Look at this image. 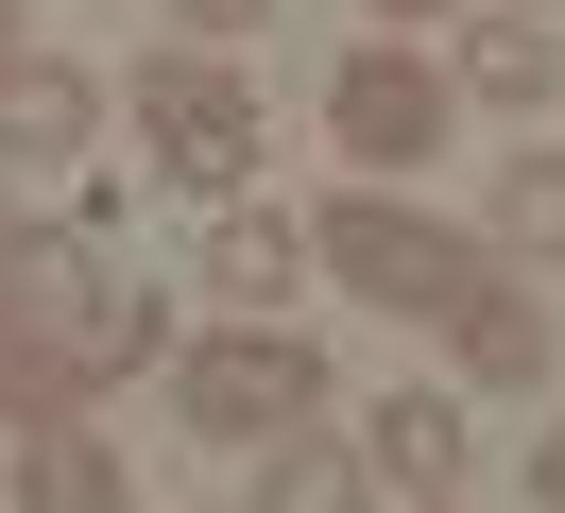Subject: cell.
I'll list each match as a JSON object with an SVG mask.
<instances>
[{"instance_id":"obj_1","label":"cell","mask_w":565,"mask_h":513,"mask_svg":"<svg viewBox=\"0 0 565 513\" xmlns=\"http://www.w3.org/2000/svg\"><path fill=\"white\" fill-rule=\"evenodd\" d=\"M0 308H18V342H35L86 410H104L120 376L172 360V291H138L104 223H18V239H0Z\"/></svg>"},{"instance_id":"obj_2","label":"cell","mask_w":565,"mask_h":513,"mask_svg":"<svg viewBox=\"0 0 565 513\" xmlns=\"http://www.w3.org/2000/svg\"><path fill=\"white\" fill-rule=\"evenodd\" d=\"M309 274H343L360 308H412V325H446V308H462V291H480V274H497V239H462V223H428V205H394L377 171H360V189H343V205H326V223H309Z\"/></svg>"},{"instance_id":"obj_3","label":"cell","mask_w":565,"mask_h":513,"mask_svg":"<svg viewBox=\"0 0 565 513\" xmlns=\"http://www.w3.org/2000/svg\"><path fill=\"white\" fill-rule=\"evenodd\" d=\"M138 137H154V171H172V189H206V205H241L257 189V154H275V120H257V86L223 52H138Z\"/></svg>"},{"instance_id":"obj_4","label":"cell","mask_w":565,"mask_h":513,"mask_svg":"<svg viewBox=\"0 0 565 513\" xmlns=\"http://www.w3.org/2000/svg\"><path fill=\"white\" fill-rule=\"evenodd\" d=\"M172 410H189L206 445H291V428L326 410V342H309V325H223V342L172 360Z\"/></svg>"},{"instance_id":"obj_5","label":"cell","mask_w":565,"mask_h":513,"mask_svg":"<svg viewBox=\"0 0 565 513\" xmlns=\"http://www.w3.org/2000/svg\"><path fill=\"white\" fill-rule=\"evenodd\" d=\"M446 120H462V86L412 52V34H377V52H343V68H326V137H343V154L377 171V189L446 154Z\"/></svg>"},{"instance_id":"obj_6","label":"cell","mask_w":565,"mask_h":513,"mask_svg":"<svg viewBox=\"0 0 565 513\" xmlns=\"http://www.w3.org/2000/svg\"><path fill=\"white\" fill-rule=\"evenodd\" d=\"M86 137H104V68H70V52L0 68V171H52V154H86Z\"/></svg>"},{"instance_id":"obj_7","label":"cell","mask_w":565,"mask_h":513,"mask_svg":"<svg viewBox=\"0 0 565 513\" xmlns=\"http://www.w3.org/2000/svg\"><path fill=\"white\" fill-rule=\"evenodd\" d=\"M446 342H462V376H480V394H548V360H565V325L514 291V274H480V291L446 308Z\"/></svg>"},{"instance_id":"obj_8","label":"cell","mask_w":565,"mask_h":513,"mask_svg":"<svg viewBox=\"0 0 565 513\" xmlns=\"http://www.w3.org/2000/svg\"><path fill=\"white\" fill-rule=\"evenodd\" d=\"M446 86H462V103H497V120H548V103H565V18H531V0H514V18H480Z\"/></svg>"},{"instance_id":"obj_9","label":"cell","mask_w":565,"mask_h":513,"mask_svg":"<svg viewBox=\"0 0 565 513\" xmlns=\"http://www.w3.org/2000/svg\"><path fill=\"white\" fill-rule=\"evenodd\" d=\"M206 291L241 308V325H275V291H309V223H275V205H223V223H206Z\"/></svg>"},{"instance_id":"obj_10","label":"cell","mask_w":565,"mask_h":513,"mask_svg":"<svg viewBox=\"0 0 565 513\" xmlns=\"http://www.w3.org/2000/svg\"><path fill=\"white\" fill-rule=\"evenodd\" d=\"M18 513H138V479H120V445L86 428V410H52V428L18 445Z\"/></svg>"},{"instance_id":"obj_11","label":"cell","mask_w":565,"mask_h":513,"mask_svg":"<svg viewBox=\"0 0 565 513\" xmlns=\"http://www.w3.org/2000/svg\"><path fill=\"white\" fill-rule=\"evenodd\" d=\"M360 462H377L394 496H446V479H462V410H446V394H377V428H360Z\"/></svg>"},{"instance_id":"obj_12","label":"cell","mask_w":565,"mask_h":513,"mask_svg":"<svg viewBox=\"0 0 565 513\" xmlns=\"http://www.w3.org/2000/svg\"><path fill=\"white\" fill-rule=\"evenodd\" d=\"M257 513H377V462H360V445H257Z\"/></svg>"},{"instance_id":"obj_13","label":"cell","mask_w":565,"mask_h":513,"mask_svg":"<svg viewBox=\"0 0 565 513\" xmlns=\"http://www.w3.org/2000/svg\"><path fill=\"white\" fill-rule=\"evenodd\" d=\"M497 257H565V154H548V120H531V154L497 171Z\"/></svg>"},{"instance_id":"obj_14","label":"cell","mask_w":565,"mask_h":513,"mask_svg":"<svg viewBox=\"0 0 565 513\" xmlns=\"http://www.w3.org/2000/svg\"><path fill=\"white\" fill-rule=\"evenodd\" d=\"M154 18H189V52H241V34L275 18V0H154Z\"/></svg>"},{"instance_id":"obj_15","label":"cell","mask_w":565,"mask_h":513,"mask_svg":"<svg viewBox=\"0 0 565 513\" xmlns=\"http://www.w3.org/2000/svg\"><path fill=\"white\" fill-rule=\"evenodd\" d=\"M531 513H565V428H548V445H531Z\"/></svg>"},{"instance_id":"obj_16","label":"cell","mask_w":565,"mask_h":513,"mask_svg":"<svg viewBox=\"0 0 565 513\" xmlns=\"http://www.w3.org/2000/svg\"><path fill=\"white\" fill-rule=\"evenodd\" d=\"M360 18H446V0H360Z\"/></svg>"},{"instance_id":"obj_17","label":"cell","mask_w":565,"mask_h":513,"mask_svg":"<svg viewBox=\"0 0 565 513\" xmlns=\"http://www.w3.org/2000/svg\"><path fill=\"white\" fill-rule=\"evenodd\" d=\"M0 68H18V0H0Z\"/></svg>"},{"instance_id":"obj_18","label":"cell","mask_w":565,"mask_h":513,"mask_svg":"<svg viewBox=\"0 0 565 513\" xmlns=\"http://www.w3.org/2000/svg\"><path fill=\"white\" fill-rule=\"evenodd\" d=\"M0 239H18V205H0Z\"/></svg>"},{"instance_id":"obj_19","label":"cell","mask_w":565,"mask_h":513,"mask_svg":"<svg viewBox=\"0 0 565 513\" xmlns=\"http://www.w3.org/2000/svg\"><path fill=\"white\" fill-rule=\"evenodd\" d=\"M531 18H565V0H531Z\"/></svg>"},{"instance_id":"obj_20","label":"cell","mask_w":565,"mask_h":513,"mask_svg":"<svg viewBox=\"0 0 565 513\" xmlns=\"http://www.w3.org/2000/svg\"><path fill=\"white\" fill-rule=\"evenodd\" d=\"M412 513H446V496H412Z\"/></svg>"}]
</instances>
